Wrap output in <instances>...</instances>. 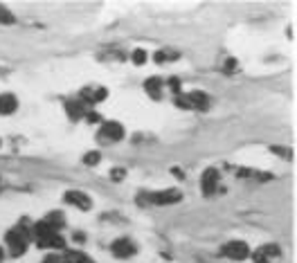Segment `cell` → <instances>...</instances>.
Masks as SVG:
<instances>
[{
	"label": "cell",
	"instance_id": "1",
	"mask_svg": "<svg viewBox=\"0 0 297 263\" xmlns=\"http://www.w3.org/2000/svg\"><path fill=\"white\" fill-rule=\"evenodd\" d=\"M5 241H7L9 252H12L14 256H20L25 252V248H27V234H25L20 227L9 229L7 236H5Z\"/></svg>",
	"mask_w": 297,
	"mask_h": 263
},
{
	"label": "cell",
	"instance_id": "2",
	"mask_svg": "<svg viewBox=\"0 0 297 263\" xmlns=\"http://www.w3.org/2000/svg\"><path fill=\"white\" fill-rule=\"evenodd\" d=\"M223 254L230 256L234 261H243L250 256V248L248 243H243V241H230V243L223 245Z\"/></svg>",
	"mask_w": 297,
	"mask_h": 263
},
{
	"label": "cell",
	"instance_id": "3",
	"mask_svg": "<svg viewBox=\"0 0 297 263\" xmlns=\"http://www.w3.org/2000/svg\"><path fill=\"white\" fill-rule=\"evenodd\" d=\"M180 198H182V193L178 191V189H164V191L151 193L149 201L155 203V205H171V203H178Z\"/></svg>",
	"mask_w": 297,
	"mask_h": 263
},
{
	"label": "cell",
	"instance_id": "4",
	"mask_svg": "<svg viewBox=\"0 0 297 263\" xmlns=\"http://www.w3.org/2000/svg\"><path fill=\"white\" fill-rule=\"evenodd\" d=\"M216 185H218V171L216 169H207L203 173L201 178V189L205 196H212V193L216 191Z\"/></svg>",
	"mask_w": 297,
	"mask_h": 263
},
{
	"label": "cell",
	"instance_id": "5",
	"mask_svg": "<svg viewBox=\"0 0 297 263\" xmlns=\"http://www.w3.org/2000/svg\"><path fill=\"white\" fill-rule=\"evenodd\" d=\"M113 254L119 256V259H128V256L135 254V245L128 239H119L113 243Z\"/></svg>",
	"mask_w": 297,
	"mask_h": 263
},
{
	"label": "cell",
	"instance_id": "6",
	"mask_svg": "<svg viewBox=\"0 0 297 263\" xmlns=\"http://www.w3.org/2000/svg\"><path fill=\"white\" fill-rule=\"evenodd\" d=\"M102 138H106V140H111V142L122 140V138H124L122 124H117V122H106V124L102 126Z\"/></svg>",
	"mask_w": 297,
	"mask_h": 263
},
{
	"label": "cell",
	"instance_id": "7",
	"mask_svg": "<svg viewBox=\"0 0 297 263\" xmlns=\"http://www.w3.org/2000/svg\"><path fill=\"white\" fill-rule=\"evenodd\" d=\"M63 201L70 203V205H75V207H79V209H90V205H92L90 198H88L83 191H68L63 196Z\"/></svg>",
	"mask_w": 297,
	"mask_h": 263
},
{
	"label": "cell",
	"instance_id": "8",
	"mask_svg": "<svg viewBox=\"0 0 297 263\" xmlns=\"http://www.w3.org/2000/svg\"><path fill=\"white\" fill-rule=\"evenodd\" d=\"M39 241V245L41 248H48V250H52V248H65V241L59 236V232H52V234H45V236H41V239H36Z\"/></svg>",
	"mask_w": 297,
	"mask_h": 263
},
{
	"label": "cell",
	"instance_id": "9",
	"mask_svg": "<svg viewBox=\"0 0 297 263\" xmlns=\"http://www.w3.org/2000/svg\"><path fill=\"white\" fill-rule=\"evenodd\" d=\"M18 108V99L12 92L0 94V115H12Z\"/></svg>",
	"mask_w": 297,
	"mask_h": 263
},
{
	"label": "cell",
	"instance_id": "10",
	"mask_svg": "<svg viewBox=\"0 0 297 263\" xmlns=\"http://www.w3.org/2000/svg\"><path fill=\"white\" fill-rule=\"evenodd\" d=\"M144 88H147V92H149V97H153V99H160V88H162V79H158V77H151L144 81Z\"/></svg>",
	"mask_w": 297,
	"mask_h": 263
},
{
	"label": "cell",
	"instance_id": "11",
	"mask_svg": "<svg viewBox=\"0 0 297 263\" xmlns=\"http://www.w3.org/2000/svg\"><path fill=\"white\" fill-rule=\"evenodd\" d=\"M65 110L70 113L72 119H77V117H81V115H86V102H68Z\"/></svg>",
	"mask_w": 297,
	"mask_h": 263
},
{
	"label": "cell",
	"instance_id": "12",
	"mask_svg": "<svg viewBox=\"0 0 297 263\" xmlns=\"http://www.w3.org/2000/svg\"><path fill=\"white\" fill-rule=\"evenodd\" d=\"M189 99H191V104H194V108L205 110L207 106H210V99H207V94H203V92H189Z\"/></svg>",
	"mask_w": 297,
	"mask_h": 263
},
{
	"label": "cell",
	"instance_id": "13",
	"mask_svg": "<svg viewBox=\"0 0 297 263\" xmlns=\"http://www.w3.org/2000/svg\"><path fill=\"white\" fill-rule=\"evenodd\" d=\"M45 223L50 225V227H54V229H59V227H63V223H65V218L61 216L59 212H50L48 216H45Z\"/></svg>",
	"mask_w": 297,
	"mask_h": 263
},
{
	"label": "cell",
	"instance_id": "14",
	"mask_svg": "<svg viewBox=\"0 0 297 263\" xmlns=\"http://www.w3.org/2000/svg\"><path fill=\"white\" fill-rule=\"evenodd\" d=\"M63 261L65 263H88L86 261V254L83 252H77V250H70L63 254Z\"/></svg>",
	"mask_w": 297,
	"mask_h": 263
},
{
	"label": "cell",
	"instance_id": "15",
	"mask_svg": "<svg viewBox=\"0 0 297 263\" xmlns=\"http://www.w3.org/2000/svg\"><path fill=\"white\" fill-rule=\"evenodd\" d=\"M99 160H102V155H99L97 151H90V153H86V155H83V162H86L88 167H95Z\"/></svg>",
	"mask_w": 297,
	"mask_h": 263
},
{
	"label": "cell",
	"instance_id": "16",
	"mask_svg": "<svg viewBox=\"0 0 297 263\" xmlns=\"http://www.w3.org/2000/svg\"><path fill=\"white\" fill-rule=\"evenodd\" d=\"M259 252H261V254L266 256V259H268V256H277V254H279L277 245H266V248H261Z\"/></svg>",
	"mask_w": 297,
	"mask_h": 263
},
{
	"label": "cell",
	"instance_id": "17",
	"mask_svg": "<svg viewBox=\"0 0 297 263\" xmlns=\"http://www.w3.org/2000/svg\"><path fill=\"white\" fill-rule=\"evenodd\" d=\"M147 61V52L144 50H135L133 52V63H144Z\"/></svg>",
	"mask_w": 297,
	"mask_h": 263
},
{
	"label": "cell",
	"instance_id": "18",
	"mask_svg": "<svg viewBox=\"0 0 297 263\" xmlns=\"http://www.w3.org/2000/svg\"><path fill=\"white\" fill-rule=\"evenodd\" d=\"M0 20H3V23H14V16L7 12V9H3L0 7Z\"/></svg>",
	"mask_w": 297,
	"mask_h": 263
},
{
	"label": "cell",
	"instance_id": "19",
	"mask_svg": "<svg viewBox=\"0 0 297 263\" xmlns=\"http://www.w3.org/2000/svg\"><path fill=\"white\" fill-rule=\"evenodd\" d=\"M169 86H171V90H174V92L180 94V79L178 77H171L169 79Z\"/></svg>",
	"mask_w": 297,
	"mask_h": 263
},
{
	"label": "cell",
	"instance_id": "20",
	"mask_svg": "<svg viewBox=\"0 0 297 263\" xmlns=\"http://www.w3.org/2000/svg\"><path fill=\"white\" fill-rule=\"evenodd\" d=\"M124 173H126L124 169H113V171H111V178H113V180H122Z\"/></svg>",
	"mask_w": 297,
	"mask_h": 263
},
{
	"label": "cell",
	"instance_id": "21",
	"mask_svg": "<svg viewBox=\"0 0 297 263\" xmlns=\"http://www.w3.org/2000/svg\"><path fill=\"white\" fill-rule=\"evenodd\" d=\"M254 263H268V259H266L261 252H257V254H254Z\"/></svg>",
	"mask_w": 297,
	"mask_h": 263
},
{
	"label": "cell",
	"instance_id": "22",
	"mask_svg": "<svg viewBox=\"0 0 297 263\" xmlns=\"http://www.w3.org/2000/svg\"><path fill=\"white\" fill-rule=\"evenodd\" d=\"M234 68H237V63H234L232 59L225 61V72H234Z\"/></svg>",
	"mask_w": 297,
	"mask_h": 263
},
{
	"label": "cell",
	"instance_id": "23",
	"mask_svg": "<svg viewBox=\"0 0 297 263\" xmlns=\"http://www.w3.org/2000/svg\"><path fill=\"white\" fill-rule=\"evenodd\" d=\"M99 119L102 117H99L97 113H88V122H99Z\"/></svg>",
	"mask_w": 297,
	"mask_h": 263
},
{
	"label": "cell",
	"instance_id": "24",
	"mask_svg": "<svg viewBox=\"0 0 297 263\" xmlns=\"http://www.w3.org/2000/svg\"><path fill=\"white\" fill-rule=\"evenodd\" d=\"M0 261H3V250H0Z\"/></svg>",
	"mask_w": 297,
	"mask_h": 263
}]
</instances>
